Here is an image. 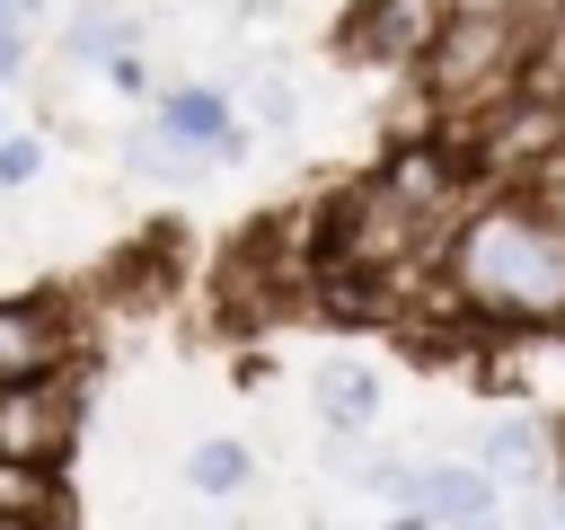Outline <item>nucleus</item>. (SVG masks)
<instances>
[{
  "label": "nucleus",
  "mask_w": 565,
  "mask_h": 530,
  "mask_svg": "<svg viewBox=\"0 0 565 530\" xmlns=\"http://www.w3.org/2000/svg\"><path fill=\"white\" fill-rule=\"evenodd\" d=\"M450 292L477 318H503V327L565 318V230L547 212H521V203L468 212L459 239H450Z\"/></svg>",
  "instance_id": "f257e3e1"
},
{
  "label": "nucleus",
  "mask_w": 565,
  "mask_h": 530,
  "mask_svg": "<svg viewBox=\"0 0 565 530\" xmlns=\"http://www.w3.org/2000/svg\"><path fill=\"white\" fill-rule=\"evenodd\" d=\"M521 62H530L521 18H441L433 44H424V80H433L441 106L512 97V88H521Z\"/></svg>",
  "instance_id": "f03ea898"
},
{
  "label": "nucleus",
  "mask_w": 565,
  "mask_h": 530,
  "mask_svg": "<svg viewBox=\"0 0 565 530\" xmlns=\"http://www.w3.org/2000/svg\"><path fill=\"white\" fill-rule=\"evenodd\" d=\"M79 433V398L62 380H26L0 389V468H53Z\"/></svg>",
  "instance_id": "7ed1b4c3"
},
{
  "label": "nucleus",
  "mask_w": 565,
  "mask_h": 530,
  "mask_svg": "<svg viewBox=\"0 0 565 530\" xmlns=\"http://www.w3.org/2000/svg\"><path fill=\"white\" fill-rule=\"evenodd\" d=\"M62 371V318L44 300H0V389L53 380Z\"/></svg>",
  "instance_id": "20e7f679"
},
{
  "label": "nucleus",
  "mask_w": 565,
  "mask_h": 530,
  "mask_svg": "<svg viewBox=\"0 0 565 530\" xmlns=\"http://www.w3.org/2000/svg\"><path fill=\"white\" fill-rule=\"evenodd\" d=\"M433 26H441V0H371V9L344 26V53H362V62H406V53L433 44Z\"/></svg>",
  "instance_id": "39448f33"
},
{
  "label": "nucleus",
  "mask_w": 565,
  "mask_h": 530,
  "mask_svg": "<svg viewBox=\"0 0 565 530\" xmlns=\"http://www.w3.org/2000/svg\"><path fill=\"white\" fill-rule=\"evenodd\" d=\"M406 504H415V521H441V530H459V521H494V477L441 459V468H415Z\"/></svg>",
  "instance_id": "423d86ee"
},
{
  "label": "nucleus",
  "mask_w": 565,
  "mask_h": 530,
  "mask_svg": "<svg viewBox=\"0 0 565 530\" xmlns=\"http://www.w3.org/2000/svg\"><path fill=\"white\" fill-rule=\"evenodd\" d=\"M159 132H168L177 150H194V159H247V132L230 124V106H221L212 88H177V97L159 106Z\"/></svg>",
  "instance_id": "0eeeda50"
},
{
  "label": "nucleus",
  "mask_w": 565,
  "mask_h": 530,
  "mask_svg": "<svg viewBox=\"0 0 565 530\" xmlns=\"http://www.w3.org/2000/svg\"><path fill=\"white\" fill-rule=\"evenodd\" d=\"M318 415H327L335 433H362V424L380 415V380H371L362 362H327V371H318Z\"/></svg>",
  "instance_id": "6e6552de"
},
{
  "label": "nucleus",
  "mask_w": 565,
  "mask_h": 530,
  "mask_svg": "<svg viewBox=\"0 0 565 530\" xmlns=\"http://www.w3.org/2000/svg\"><path fill=\"white\" fill-rule=\"evenodd\" d=\"M185 486L212 495V504H230V495L256 486V451H247V442H194V451H185Z\"/></svg>",
  "instance_id": "1a4fd4ad"
},
{
  "label": "nucleus",
  "mask_w": 565,
  "mask_h": 530,
  "mask_svg": "<svg viewBox=\"0 0 565 530\" xmlns=\"http://www.w3.org/2000/svg\"><path fill=\"white\" fill-rule=\"evenodd\" d=\"M547 468V433L530 415H494L486 424V477H539Z\"/></svg>",
  "instance_id": "9d476101"
},
{
  "label": "nucleus",
  "mask_w": 565,
  "mask_h": 530,
  "mask_svg": "<svg viewBox=\"0 0 565 530\" xmlns=\"http://www.w3.org/2000/svg\"><path fill=\"white\" fill-rule=\"evenodd\" d=\"M521 88H530V97H547V106H565V9H556V18H547V35L530 44Z\"/></svg>",
  "instance_id": "9b49d317"
},
{
  "label": "nucleus",
  "mask_w": 565,
  "mask_h": 530,
  "mask_svg": "<svg viewBox=\"0 0 565 530\" xmlns=\"http://www.w3.org/2000/svg\"><path fill=\"white\" fill-rule=\"evenodd\" d=\"M132 168H141V177H168V186H177V177H203V159L177 150L168 132H132Z\"/></svg>",
  "instance_id": "f8f14e48"
},
{
  "label": "nucleus",
  "mask_w": 565,
  "mask_h": 530,
  "mask_svg": "<svg viewBox=\"0 0 565 530\" xmlns=\"http://www.w3.org/2000/svg\"><path fill=\"white\" fill-rule=\"evenodd\" d=\"M124 35H132L124 18H106V9H88V18L71 26V53H79V62H97V53H124Z\"/></svg>",
  "instance_id": "ddd939ff"
},
{
  "label": "nucleus",
  "mask_w": 565,
  "mask_h": 530,
  "mask_svg": "<svg viewBox=\"0 0 565 530\" xmlns=\"http://www.w3.org/2000/svg\"><path fill=\"white\" fill-rule=\"evenodd\" d=\"M256 115H265V124H291V115H300V97H291L282 80H256Z\"/></svg>",
  "instance_id": "4468645a"
},
{
  "label": "nucleus",
  "mask_w": 565,
  "mask_h": 530,
  "mask_svg": "<svg viewBox=\"0 0 565 530\" xmlns=\"http://www.w3.org/2000/svg\"><path fill=\"white\" fill-rule=\"evenodd\" d=\"M35 177V141H0V186H26Z\"/></svg>",
  "instance_id": "2eb2a0df"
},
{
  "label": "nucleus",
  "mask_w": 565,
  "mask_h": 530,
  "mask_svg": "<svg viewBox=\"0 0 565 530\" xmlns=\"http://www.w3.org/2000/svg\"><path fill=\"white\" fill-rule=\"evenodd\" d=\"M530 530H565V504H556V495H539V504H530Z\"/></svg>",
  "instance_id": "dca6fc26"
},
{
  "label": "nucleus",
  "mask_w": 565,
  "mask_h": 530,
  "mask_svg": "<svg viewBox=\"0 0 565 530\" xmlns=\"http://www.w3.org/2000/svg\"><path fill=\"white\" fill-rule=\"evenodd\" d=\"M0 530H44V521H26V512H0Z\"/></svg>",
  "instance_id": "f3484780"
}]
</instances>
